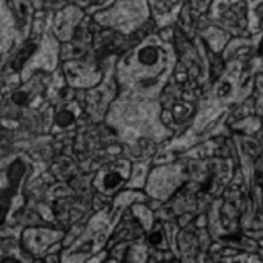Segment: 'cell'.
<instances>
[{
    "instance_id": "7a4b0ae2",
    "label": "cell",
    "mask_w": 263,
    "mask_h": 263,
    "mask_svg": "<svg viewBox=\"0 0 263 263\" xmlns=\"http://www.w3.org/2000/svg\"><path fill=\"white\" fill-rule=\"evenodd\" d=\"M34 51H36V45H34V43H29V45H26L25 48H22V49L17 52V56H14V59H13V62H11V68H13L14 71H19V70L23 67V63L29 59V56L32 54Z\"/></svg>"
},
{
    "instance_id": "6da1fadb",
    "label": "cell",
    "mask_w": 263,
    "mask_h": 263,
    "mask_svg": "<svg viewBox=\"0 0 263 263\" xmlns=\"http://www.w3.org/2000/svg\"><path fill=\"white\" fill-rule=\"evenodd\" d=\"M26 167L25 163L17 159L11 163L10 171H8V185L7 188L0 192V225H2L10 213V208L13 205V199L17 194V189L20 186V182L25 176Z\"/></svg>"
},
{
    "instance_id": "ba28073f",
    "label": "cell",
    "mask_w": 263,
    "mask_h": 263,
    "mask_svg": "<svg viewBox=\"0 0 263 263\" xmlns=\"http://www.w3.org/2000/svg\"><path fill=\"white\" fill-rule=\"evenodd\" d=\"M229 91H231V85H229V83H223V85L217 89V92H219V95H220V97H223V95L229 94Z\"/></svg>"
},
{
    "instance_id": "3957f363",
    "label": "cell",
    "mask_w": 263,
    "mask_h": 263,
    "mask_svg": "<svg viewBox=\"0 0 263 263\" xmlns=\"http://www.w3.org/2000/svg\"><path fill=\"white\" fill-rule=\"evenodd\" d=\"M159 51H157V48L154 46H146L143 49H140L139 52V62L143 63V65H155L157 62H159Z\"/></svg>"
},
{
    "instance_id": "9c48e42d",
    "label": "cell",
    "mask_w": 263,
    "mask_h": 263,
    "mask_svg": "<svg viewBox=\"0 0 263 263\" xmlns=\"http://www.w3.org/2000/svg\"><path fill=\"white\" fill-rule=\"evenodd\" d=\"M255 182H257V185L263 189V173H261V171H258V173L255 174Z\"/></svg>"
},
{
    "instance_id": "5b68a950",
    "label": "cell",
    "mask_w": 263,
    "mask_h": 263,
    "mask_svg": "<svg viewBox=\"0 0 263 263\" xmlns=\"http://www.w3.org/2000/svg\"><path fill=\"white\" fill-rule=\"evenodd\" d=\"M74 122V116L70 111H60L57 116V123L60 126H70Z\"/></svg>"
},
{
    "instance_id": "8992f818",
    "label": "cell",
    "mask_w": 263,
    "mask_h": 263,
    "mask_svg": "<svg viewBox=\"0 0 263 263\" xmlns=\"http://www.w3.org/2000/svg\"><path fill=\"white\" fill-rule=\"evenodd\" d=\"M162 242H163V234L160 231H154L149 236V243L152 246H159V245H162Z\"/></svg>"
},
{
    "instance_id": "277c9868",
    "label": "cell",
    "mask_w": 263,
    "mask_h": 263,
    "mask_svg": "<svg viewBox=\"0 0 263 263\" xmlns=\"http://www.w3.org/2000/svg\"><path fill=\"white\" fill-rule=\"evenodd\" d=\"M122 182H123V177L119 173L113 171V173H108L107 176H105V179H103V188L105 189H114Z\"/></svg>"
},
{
    "instance_id": "52a82bcc",
    "label": "cell",
    "mask_w": 263,
    "mask_h": 263,
    "mask_svg": "<svg viewBox=\"0 0 263 263\" xmlns=\"http://www.w3.org/2000/svg\"><path fill=\"white\" fill-rule=\"evenodd\" d=\"M13 100L17 103V105H25L26 103V95H23V92H17L13 95Z\"/></svg>"
},
{
    "instance_id": "30bf717a",
    "label": "cell",
    "mask_w": 263,
    "mask_h": 263,
    "mask_svg": "<svg viewBox=\"0 0 263 263\" xmlns=\"http://www.w3.org/2000/svg\"><path fill=\"white\" fill-rule=\"evenodd\" d=\"M257 52H258V56H263V39L260 40V45H258V49H257Z\"/></svg>"
}]
</instances>
